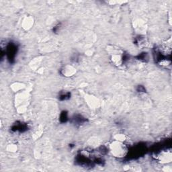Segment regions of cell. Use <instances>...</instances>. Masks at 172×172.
<instances>
[{
  "mask_svg": "<svg viewBox=\"0 0 172 172\" xmlns=\"http://www.w3.org/2000/svg\"><path fill=\"white\" fill-rule=\"evenodd\" d=\"M68 120V114L66 111L62 112L60 115V121L61 122H66Z\"/></svg>",
  "mask_w": 172,
  "mask_h": 172,
  "instance_id": "cell-9",
  "label": "cell"
},
{
  "mask_svg": "<svg viewBox=\"0 0 172 172\" xmlns=\"http://www.w3.org/2000/svg\"><path fill=\"white\" fill-rule=\"evenodd\" d=\"M28 127L26 124H23V123H20V124H16L12 127V130L14 131H20L24 132L27 130Z\"/></svg>",
  "mask_w": 172,
  "mask_h": 172,
  "instance_id": "cell-7",
  "label": "cell"
},
{
  "mask_svg": "<svg viewBox=\"0 0 172 172\" xmlns=\"http://www.w3.org/2000/svg\"><path fill=\"white\" fill-rule=\"evenodd\" d=\"M70 96H71L70 93L65 92V94L64 93H62V94H60L59 99L61 100H68L70 98Z\"/></svg>",
  "mask_w": 172,
  "mask_h": 172,
  "instance_id": "cell-10",
  "label": "cell"
},
{
  "mask_svg": "<svg viewBox=\"0 0 172 172\" xmlns=\"http://www.w3.org/2000/svg\"><path fill=\"white\" fill-rule=\"evenodd\" d=\"M138 59L139 60H143L145 61L146 59H147V53H143V54L140 55L138 57Z\"/></svg>",
  "mask_w": 172,
  "mask_h": 172,
  "instance_id": "cell-11",
  "label": "cell"
},
{
  "mask_svg": "<svg viewBox=\"0 0 172 172\" xmlns=\"http://www.w3.org/2000/svg\"><path fill=\"white\" fill-rule=\"evenodd\" d=\"M153 57L156 63L162 67L171 65V46L166 44L157 46L153 49Z\"/></svg>",
  "mask_w": 172,
  "mask_h": 172,
  "instance_id": "cell-1",
  "label": "cell"
},
{
  "mask_svg": "<svg viewBox=\"0 0 172 172\" xmlns=\"http://www.w3.org/2000/svg\"><path fill=\"white\" fill-rule=\"evenodd\" d=\"M110 150L112 154L114 157H123L128 154V148L124 143L119 141H115L112 143L110 146Z\"/></svg>",
  "mask_w": 172,
  "mask_h": 172,
  "instance_id": "cell-3",
  "label": "cell"
},
{
  "mask_svg": "<svg viewBox=\"0 0 172 172\" xmlns=\"http://www.w3.org/2000/svg\"><path fill=\"white\" fill-rule=\"evenodd\" d=\"M72 122H73V124H75L76 125H80L85 122L86 119L81 115H75L73 118H72Z\"/></svg>",
  "mask_w": 172,
  "mask_h": 172,
  "instance_id": "cell-6",
  "label": "cell"
},
{
  "mask_svg": "<svg viewBox=\"0 0 172 172\" xmlns=\"http://www.w3.org/2000/svg\"><path fill=\"white\" fill-rule=\"evenodd\" d=\"M76 69L73 67L71 65L64 66L61 69V73L63 76L65 77H71L75 73Z\"/></svg>",
  "mask_w": 172,
  "mask_h": 172,
  "instance_id": "cell-5",
  "label": "cell"
},
{
  "mask_svg": "<svg viewBox=\"0 0 172 172\" xmlns=\"http://www.w3.org/2000/svg\"><path fill=\"white\" fill-rule=\"evenodd\" d=\"M153 157L157 160V162L161 163H167L171 162L172 159V153L171 148H167L161 145V147L155 150Z\"/></svg>",
  "mask_w": 172,
  "mask_h": 172,
  "instance_id": "cell-2",
  "label": "cell"
},
{
  "mask_svg": "<svg viewBox=\"0 0 172 172\" xmlns=\"http://www.w3.org/2000/svg\"><path fill=\"white\" fill-rule=\"evenodd\" d=\"M135 43L139 46V47H144V46H146V45L147 44V42L146 41V38L145 37L139 36L136 38Z\"/></svg>",
  "mask_w": 172,
  "mask_h": 172,
  "instance_id": "cell-8",
  "label": "cell"
},
{
  "mask_svg": "<svg viewBox=\"0 0 172 172\" xmlns=\"http://www.w3.org/2000/svg\"><path fill=\"white\" fill-rule=\"evenodd\" d=\"M18 46L14 43H10L6 46V54L10 63L13 62L15 59L16 54L17 53Z\"/></svg>",
  "mask_w": 172,
  "mask_h": 172,
  "instance_id": "cell-4",
  "label": "cell"
}]
</instances>
